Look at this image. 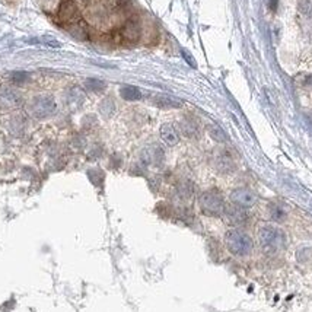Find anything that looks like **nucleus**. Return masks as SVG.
<instances>
[{
    "label": "nucleus",
    "instance_id": "f257e3e1",
    "mask_svg": "<svg viewBox=\"0 0 312 312\" xmlns=\"http://www.w3.org/2000/svg\"><path fill=\"white\" fill-rule=\"evenodd\" d=\"M258 239L261 248L265 252H279L286 246V235L284 232L273 225H264L258 230Z\"/></svg>",
    "mask_w": 312,
    "mask_h": 312
},
{
    "label": "nucleus",
    "instance_id": "f03ea898",
    "mask_svg": "<svg viewBox=\"0 0 312 312\" xmlns=\"http://www.w3.org/2000/svg\"><path fill=\"white\" fill-rule=\"evenodd\" d=\"M225 244L226 248L232 255L236 257H245L252 252L254 242L248 233H245L241 229H230L225 235Z\"/></svg>",
    "mask_w": 312,
    "mask_h": 312
},
{
    "label": "nucleus",
    "instance_id": "7ed1b4c3",
    "mask_svg": "<svg viewBox=\"0 0 312 312\" xmlns=\"http://www.w3.org/2000/svg\"><path fill=\"white\" fill-rule=\"evenodd\" d=\"M198 204L201 212L207 216H222L226 207L222 193L216 188L204 191L198 198Z\"/></svg>",
    "mask_w": 312,
    "mask_h": 312
},
{
    "label": "nucleus",
    "instance_id": "20e7f679",
    "mask_svg": "<svg viewBox=\"0 0 312 312\" xmlns=\"http://www.w3.org/2000/svg\"><path fill=\"white\" fill-rule=\"evenodd\" d=\"M56 110H57V104H56L54 98L50 95H40V97L34 98V101L31 104V113L37 118L50 117L56 113Z\"/></svg>",
    "mask_w": 312,
    "mask_h": 312
},
{
    "label": "nucleus",
    "instance_id": "39448f33",
    "mask_svg": "<svg viewBox=\"0 0 312 312\" xmlns=\"http://www.w3.org/2000/svg\"><path fill=\"white\" fill-rule=\"evenodd\" d=\"M120 38L124 41V43H137L140 40V35H142V25H140V21L137 18H129L124 25L121 27L120 33H118Z\"/></svg>",
    "mask_w": 312,
    "mask_h": 312
},
{
    "label": "nucleus",
    "instance_id": "423d86ee",
    "mask_svg": "<svg viewBox=\"0 0 312 312\" xmlns=\"http://www.w3.org/2000/svg\"><path fill=\"white\" fill-rule=\"evenodd\" d=\"M213 162H214L216 169L222 174H230L236 169V161H235L233 155L230 153V150H228V149H219L214 153Z\"/></svg>",
    "mask_w": 312,
    "mask_h": 312
},
{
    "label": "nucleus",
    "instance_id": "0eeeda50",
    "mask_svg": "<svg viewBox=\"0 0 312 312\" xmlns=\"http://www.w3.org/2000/svg\"><path fill=\"white\" fill-rule=\"evenodd\" d=\"M57 16L60 22L67 25L79 21V9H78V5L75 3V0H62Z\"/></svg>",
    "mask_w": 312,
    "mask_h": 312
},
{
    "label": "nucleus",
    "instance_id": "6e6552de",
    "mask_svg": "<svg viewBox=\"0 0 312 312\" xmlns=\"http://www.w3.org/2000/svg\"><path fill=\"white\" fill-rule=\"evenodd\" d=\"M230 201L242 209H249L257 203V194L249 188H236L230 193Z\"/></svg>",
    "mask_w": 312,
    "mask_h": 312
},
{
    "label": "nucleus",
    "instance_id": "1a4fd4ad",
    "mask_svg": "<svg viewBox=\"0 0 312 312\" xmlns=\"http://www.w3.org/2000/svg\"><path fill=\"white\" fill-rule=\"evenodd\" d=\"M223 216L226 219L228 223L233 225V226H241L244 223H246L248 220V214L245 212V209L239 207V206H226L225 207V212H223Z\"/></svg>",
    "mask_w": 312,
    "mask_h": 312
},
{
    "label": "nucleus",
    "instance_id": "9d476101",
    "mask_svg": "<svg viewBox=\"0 0 312 312\" xmlns=\"http://www.w3.org/2000/svg\"><path fill=\"white\" fill-rule=\"evenodd\" d=\"M142 161L146 165H159L164 161V150L159 146H148L142 152Z\"/></svg>",
    "mask_w": 312,
    "mask_h": 312
},
{
    "label": "nucleus",
    "instance_id": "9b49d317",
    "mask_svg": "<svg viewBox=\"0 0 312 312\" xmlns=\"http://www.w3.org/2000/svg\"><path fill=\"white\" fill-rule=\"evenodd\" d=\"M180 129H181V133L185 136V137H197L198 133H200V124L196 118L193 117H185L181 120L180 123Z\"/></svg>",
    "mask_w": 312,
    "mask_h": 312
},
{
    "label": "nucleus",
    "instance_id": "f8f14e48",
    "mask_svg": "<svg viewBox=\"0 0 312 312\" xmlns=\"http://www.w3.org/2000/svg\"><path fill=\"white\" fill-rule=\"evenodd\" d=\"M161 137L168 146H175L180 142V134L172 124H164L161 127Z\"/></svg>",
    "mask_w": 312,
    "mask_h": 312
},
{
    "label": "nucleus",
    "instance_id": "ddd939ff",
    "mask_svg": "<svg viewBox=\"0 0 312 312\" xmlns=\"http://www.w3.org/2000/svg\"><path fill=\"white\" fill-rule=\"evenodd\" d=\"M69 31L72 33V35L78 40H86L88 35H89V30H88V25L83 22V21H76L73 24H70L69 27Z\"/></svg>",
    "mask_w": 312,
    "mask_h": 312
},
{
    "label": "nucleus",
    "instance_id": "4468645a",
    "mask_svg": "<svg viewBox=\"0 0 312 312\" xmlns=\"http://www.w3.org/2000/svg\"><path fill=\"white\" fill-rule=\"evenodd\" d=\"M153 104L159 108H180L181 102L168 95H156L153 98Z\"/></svg>",
    "mask_w": 312,
    "mask_h": 312
},
{
    "label": "nucleus",
    "instance_id": "2eb2a0df",
    "mask_svg": "<svg viewBox=\"0 0 312 312\" xmlns=\"http://www.w3.org/2000/svg\"><path fill=\"white\" fill-rule=\"evenodd\" d=\"M120 95L123 99L126 101H139L142 98V92L139 88L136 86H131V85H126V86H121L120 89Z\"/></svg>",
    "mask_w": 312,
    "mask_h": 312
},
{
    "label": "nucleus",
    "instance_id": "dca6fc26",
    "mask_svg": "<svg viewBox=\"0 0 312 312\" xmlns=\"http://www.w3.org/2000/svg\"><path fill=\"white\" fill-rule=\"evenodd\" d=\"M207 131H209V136H210L214 142H217V143H225V142L228 140L226 133H225L223 129H222L220 126H217V124H209V126H207Z\"/></svg>",
    "mask_w": 312,
    "mask_h": 312
},
{
    "label": "nucleus",
    "instance_id": "f3484780",
    "mask_svg": "<svg viewBox=\"0 0 312 312\" xmlns=\"http://www.w3.org/2000/svg\"><path fill=\"white\" fill-rule=\"evenodd\" d=\"M99 111L104 117H111L115 111V104L111 98H105L101 105H99Z\"/></svg>",
    "mask_w": 312,
    "mask_h": 312
},
{
    "label": "nucleus",
    "instance_id": "a211bd4d",
    "mask_svg": "<svg viewBox=\"0 0 312 312\" xmlns=\"http://www.w3.org/2000/svg\"><path fill=\"white\" fill-rule=\"evenodd\" d=\"M85 86H86V89H89L91 92H102V91H105L107 83L102 82V81H98V79H86Z\"/></svg>",
    "mask_w": 312,
    "mask_h": 312
},
{
    "label": "nucleus",
    "instance_id": "6ab92c4d",
    "mask_svg": "<svg viewBox=\"0 0 312 312\" xmlns=\"http://www.w3.org/2000/svg\"><path fill=\"white\" fill-rule=\"evenodd\" d=\"M270 216H271V219L276 220V222H283V220L286 219V212H284V209H283L281 206H279V204H271V206H270Z\"/></svg>",
    "mask_w": 312,
    "mask_h": 312
},
{
    "label": "nucleus",
    "instance_id": "aec40b11",
    "mask_svg": "<svg viewBox=\"0 0 312 312\" xmlns=\"http://www.w3.org/2000/svg\"><path fill=\"white\" fill-rule=\"evenodd\" d=\"M178 194L182 200H188L193 196V185L190 182H182L178 187Z\"/></svg>",
    "mask_w": 312,
    "mask_h": 312
},
{
    "label": "nucleus",
    "instance_id": "412c9836",
    "mask_svg": "<svg viewBox=\"0 0 312 312\" xmlns=\"http://www.w3.org/2000/svg\"><path fill=\"white\" fill-rule=\"evenodd\" d=\"M67 102L72 104V105H79L81 102H83V92H81L78 88L72 89L69 92V101Z\"/></svg>",
    "mask_w": 312,
    "mask_h": 312
},
{
    "label": "nucleus",
    "instance_id": "4be33fe9",
    "mask_svg": "<svg viewBox=\"0 0 312 312\" xmlns=\"http://www.w3.org/2000/svg\"><path fill=\"white\" fill-rule=\"evenodd\" d=\"M89 178L92 180V182L95 185H101L104 181V174L99 169H92V171H89Z\"/></svg>",
    "mask_w": 312,
    "mask_h": 312
},
{
    "label": "nucleus",
    "instance_id": "5701e85b",
    "mask_svg": "<svg viewBox=\"0 0 312 312\" xmlns=\"http://www.w3.org/2000/svg\"><path fill=\"white\" fill-rule=\"evenodd\" d=\"M115 8L121 12H127L131 8L130 0H115Z\"/></svg>",
    "mask_w": 312,
    "mask_h": 312
},
{
    "label": "nucleus",
    "instance_id": "b1692460",
    "mask_svg": "<svg viewBox=\"0 0 312 312\" xmlns=\"http://www.w3.org/2000/svg\"><path fill=\"white\" fill-rule=\"evenodd\" d=\"M27 79H28V75L24 73V72H15V73L12 75V81H14L15 83H24Z\"/></svg>",
    "mask_w": 312,
    "mask_h": 312
},
{
    "label": "nucleus",
    "instance_id": "393cba45",
    "mask_svg": "<svg viewBox=\"0 0 312 312\" xmlns=\"http://www.w3.org/2000/svg\"><path fill=\"white\" fill-rule=\"evenodd\" d=\"M277 2H279V0H267L268 8H270L271 11H276V9H277Z\"/></svg>",
    "mask_w": 312,
    "mask_h": 312
},
{
    "label": "nucleus",
    "instance_id": "a878e982",
    "mask_svg": "<svg viewBox=\"0 0 312 312\" xmlns=\"http://www.w3.org/2000/svg\"><path fill=\"white\" fill-rule=\"evenodd\" d=\"M182 56L185 57V60H187V62H188V63L191 65V66H196V63H194V62L191 60V57H190V56H188V54H187L185 51H182Z\"/></svg>",
    "mask_w": 312,
    "mask_h": 312
},
{
    "label": "nucleus",
    "instance_id": "bb28decb",
    "mask_svg": "<svg viewBox=\"0 0 312 312\" xmlns=\"http://www.w3.org/2000/svg\"><path fill=\"white\" fill-rule=\"evenodd\" d=\"M82 2H83L85 5H88V3H91V2H92V0H82Z\"/></svg>",
    "mask_w": 312,
    "mask_h": 312
}]
</instances>
